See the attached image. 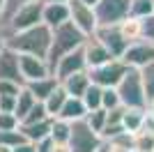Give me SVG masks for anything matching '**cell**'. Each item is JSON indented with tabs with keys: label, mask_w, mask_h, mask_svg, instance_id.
<instances>
[{
	"label": "cell",
	"mask_w": 154,
	"mask_h": 152,
	"mask_svg": "<svg viewBox=\"0 0 154 152\" xmlns=\"http://www.w3.org/2000/svg\"><path fill=\"white\" fill-rule=\"evenodd\" d=\"M83 2H88V5H90V7H94L97 2H99V0H83Z\"/></svg>",
	"instance_id": "7bdbcfd3"
},
{
	"label": "cell",
	"mask_w": 154,
	"mask_h": 152,
	"mask_svg": "<svg viewBox=\"0 0 154 152\" xmlns=\"http://www.w3.org/2000/svg\"><path fill=\"white\" fill-rule=\"evenodd\" d=\"M19 129H21V134H23V138H26V141L37 143V141L51 136V118L39 120V122H21Z\"/></svg>",
	"instance_id": "e0dca14e"
},
{
	"label": "cell",
	"mask_w": 154,
	"mask_h": 152,
	"mask_svg": "<svg viewBox=\"0 0 154 152\" xmlns=\"http://www.w3.org/2000/svg\"><path fill=\"white\" fill-rule=\"evenodd\" d=\"M7 49V35H5V30L0 28V51H5Z\"/></svg>",
	"instance_id": "60d3db41"
},
{
	"label": "cell",
	"mask_w": 154,
	"mask_h": 152,
	"mask_svg": "<svg viewBox=\"0 0 154 152\" xmlns=\"http://www.w3.org/2000/svg\"><path fill=\"white\" fill-rule=\"evenodd\" d=\"M2 9H5V0H0V14H2Z\"/></svg>",
	"instance_id": "f6af8a7d"
},
{
	"label": "cell",
	"mask_w": 154,
	"mask_h": 152,
	"mask_svg": "<svg viewBox=\"0 0 154 152\" xmlns=\"http://www.w3.org/2000/svg\"><path fill=\"white\" fill-rule=\"evenodd\" d=\"M35 101H37V97H35L30 90L23 85V88L19 90V95H16V108H14V113L19 115V120L28 113V111H30L32 106H35Z\"/></svg>",
	"instance_id": "cb8c5ba5"
},
{
	"label": "cell",
	"mask_w": 154,
	"mask_h": 152,
	"mask_svg": "<svg viewBox=\"0 0 154 152\" xmlns=\"http://www.w3.org/2000/svg\"><path fill=\"white\" fill-rule=\"evenodd\" d=\"M67 21H69V2H44L42 23H46L53 30V28H58Z\"/></svg>",
	"instance_id": "9a60e30c"
},
{
	"label": "cell",
	"mask_w": 154,
	"mask_h": 152,
	"mask_svg": "<svg viewBox=\"0 0 154 152\" xmlns=\"http://www.w3.org/2000/svg\"><path fill=\"white\" fill-rule=\"evenodd\" d=\"M7 46L16 53H30V55L46 58L48 49H51V28L46 23H37L28 30L12 32V35H7Z\"/></svg>",
	"instance_id": "6da1fadb"
},
{
	"label": "cell",
	"mask_w": 154,
	"mask_h": 152,
	"mask_svg": "<svg viewBox=\"0 0 154 152\" xmlns=\"http://www.w3.org/2000/svg\"><path fill=\"white\" fill-rule=\"evenodd\" d=\"M143 120H145V108L140 106H124V115H122V127L124 131L136 134L143 129Z\"/></svg>",
	"instance_id": "ffe728a7"
},
{
	"label": "cell",
	"mask_w": 154,
	"mask_h": 152,
	"mask_svg": "<svg viewBox=\"0 0 154 152\" xmlns=\"http://www.w3.org/2000/svg\"><path fill=\"white\" fill-rule=\"evenodd\" d=\"M67 97H69V95H67V90H64L62 85L58 83V88H55L51 95L44 99V106H46V111H48V115H51V118L60 115V111H62V106H64V101H67Z\"/></svg>",
	"instance_id": "7402d4cb"
},
{
	"label": "cell",
	"mask_w": 154,
	"mask_h": 152,
	"mask_svg": "<svg viewBox=\"0 0 154 152\" xmlns=\"http://www.w3.org/2000/svg\"><path fill=\"white\" fill-rule=\"evenodd\" d=\"M53 152H71L69 143H55L53 141Z\"/></svg>",
	"instance_id": "ab89813d"
},
{
	"label": "cell",
	"mask_w": 154,
	"mask_h": 152,
	"mask_svg": "<svg viewBox=\"0 0 154 152\" xmlns=\"http://www.w3.org/2000/svg\"><path fill=\"white\" fill-rule=\"evenodd\" d=\"M92 35L108 49V53L113 58H122L127 46H129V42L122 37V32H120L117 25H97V30L92 32Z\"/></svg>",
	"instance_id": "30bf717a"
},
{
	"label": "cell",
	"mask_w": 154,
	"mask_h": 152,
	"mask_svg": "<svg viewBox=\"0 0 154 152\" xmlns=\"http://www.w3.org/2000/svg\"><path fill=\"white\" fill-rule=\"evenodd\" d=\"M23 2H30V0H5V9H2V14H0V19H5L7 14H12L14 9L19 5H23Z\"/></svg>",
	"instance_id": "74e56055"
},
{
	"label": "cell",
	"mask_w": 154,
	"mask_h": 152,
	"mask_svg": "<svg viewBox=\"0 0 154 152\" xmlns=\"http://www.w3.org/2000/svg\"><path fill=\"white\" fill-rule=\"evenodd\" d=\"M117 92H120V99H122V106H147V97H145V88H143L140 81V71L136 67H129L127 74L122 76V81L115 85Z\"/></svg>",
	"instance_id": "277c9868"
},
{
	"label": "cell",
	"mask_w": 154,
	"mask_h": 152,
	"mask_svg": "<svg viewBox=\"0 0 154 152\" xmlns=\"http://www.w3.org/2000/svg\"><path fill=\"white\" fill-rule=\"evenodd\" d=\"M129 14L138 16V19H145V16L154 14L152 0H129Z\"/></svg>",
	"instance_id": "83f0119b"
},
{
	"label": "cell",
	"mask_w": 154,
	"mask_h": 152,
	"mask_svg": "<svg viewBox=\"0 0 154 152\" xmlns=\"http://www.w3.org/2000/svg\"><path fill=\"white\" fill-rule=\"evenodd\" d=\"M16 95H0V111H12L14 113V108H16Z\"/></svg>",
	"instance_id": "d590c367"
},
{
	"label": "cell",
	"mask_w": 154,
	"mask_h": 152,
	"mask_svg": "<svg viewBox=\"0 0 154 152\" xmlns=\"http://www.w3.org/2000/svg\"><path fill=\"white\" fill-rule=\"evenodd\" d=\"M152 5H154V0H152Z\"/></svg>",
	"instance_id": "7dc6e473"
},
{
	"label": "cell",
	"mask_w": 154,
	"mask_h": 152,
	"mask_svg": "<svg viewBox=\"0 0 154 152\" xmlns=\"http://www.w3.org/2000/svg\"><path fill=\"white\" fill-rule=\"evenodd\" d=\"M117 28H120L122 37L127 39L129 44L136 42V39H143V19H138V16H131V14H129L127 19H122L117 23Z\"/></svg>",
	"instance_id": "44dd1931"
},
{
	"label": "cell",
	"mask_w": 154,
	"mask_h": 152,
	"mask_svg": "<svg viewBox=\"0 0 154 152\" xmlns=\"http://www.w3.org/2000/svg\"><path fill=\"white\" fill-rule=\"evenodd\" d=\"M69 21L76 25L83 35H92L97 30V14L94 7H90L83 0H69Z\"/></svg>",
	"instance_id": "ba28073f"
},
{
	"label": "cell",
	"mask_w": 154,
	"mask_h": 152,
	"mask_svg": "<svg viewBox=\"0 0 154 152\" xmlns=\"http://www.w3.org/2000/svg\"><path fill=\"white\" fill-rule=\"evenodd\" d=\"M9 152H37V147H35V143L32 141H21V143H16L14 147H9Z\"/></svg>",
	"instance_id": "8d00e7d4"
},
{
	"label": "cell",
	"mask_w": 154,
	"mask_h": 152,
	"mask_svg": "<svg viewBox=\"0 0 154 152\" xmlns=\"http://www.w3.org/2000/svg\"><path fill=\"white\" fill-rule=\"evenodd\" d=\"M85 115H88V106L83 104V99L81 97H67L60 115H55V118H64L69 122H76V120H85Z\"/></svg>",
	"instance_id": "d6986e66"
},
{
	"label": "cell",
	"mask_w": 154,
	"mask_h": 152,
	"mask_svg": "<svg viewBox=\"0 0 154 152\" xmlns=\"http://www.w3.org/2000/svg\"><path fill=\"white\" fill-rule=\"evenodd\" d=\"M101 92L103 88L101 85H97V83H90L88 85V90L83 92V104L88 106V111H94V108H101Z\"/></svg>",
	"instance_id": "d4e9b609"
},
{
	"label": "cell",
	"mask_w": 154,
	"mask_h": 152,
	"mask_svg": "<svg viewBox=\"0 0 154 152\" xmlns=\"http://www.w3.org/2000/svg\"><path fill=\"white\" fill-rule=\"evenodd\" d=\"M58 83H60V81L55 78V76L48 74V76H42V78H35V81H28L26 88L30 90L35 97H37V101H44L46 97L53 92V90L58 88Z\"/></svg>",
	"instance_id": "ac0fdd59"
},
{
	"label": "cell",
	"mask_w": 154,
	"mask_h": 152,
	"mask_svg": "<svg viewBox=\"0 0 154 152\" xmlns=\"http://www.w3.org/2000/svg\"><path fill=\"white\" fill-rule=\"evenodd\" d=\"M143 39H149L154 42V14L143 19Z\"/></svg>",
	"instance_id": "e575fe53"
},
{
	"label": "cell",
	"mask_w": 154,
	"mask_h": 152,
	"mask_svg": "<svg viewBox=\"0 0 154 152\" xmlns=\"http://www.w3.org/2000/svg\"><path fill=\"white\" fill-rule=\"evenodd\" d=\"M120 104H122V99H120L117 88H103V92H101V108L110 111V108L120 106Z\"/></svg>",
	"instance_id": "4dcf8cb0"
},
{
	"label": "cell",
	"mask_w": 154,
	"mask_h": 152,
	"mask_svg": "<svg viewBox=\"0 0 154 152\" xmlns=\"http://www.w3.org/2000/svg\"><path fill=\"white\" fill-rule=\"evenodd\" d=\"M42 9H44L42 0L23 2L12 14H7L5 19H0V28L5 30V35H12V32H19V30H28L32 25L42 23Z\"/></svg>",
	"instance_id": "3957f363"
},
{
	"label": "cell",
	"mask_w": 154,
	"mask_h": 152,
	"mask_svg": "<svg viewBox=\"0 0 154 152\" xmlns=\"http://www.w3.org/2000/svg\"><path fill=\"white\" fill-rule=\"evenodd\" d=\"M94 14L99 25H117L129 16V0H99L94 5Z\"/></svg>",
	"instance_id": "52a82bcc"
},
{
	"label": "cell",
	"mask_w": 154,
	"mask_h": 152,
	"mask_svg": "<svg viewBox=\"0 0 154 152\" xmlns=\"http://www.w3.org/2000/svg\"><path fill=\"white\" fill-rule=\"evenodd\" d=\"M0 152H9V147H2V145H0Z\"/></svg>",
	"instance_id": "bcb514c9"
},
{
	"label": "cell",
	"mask_w": 154,
	"mask_h": 152,
	"mask_svg": "<svg viewBox=\"0 0 154 152\" xmlns=\"http://www.w3.org/2000/svg\"><path fill=\"white\" fill-rule=\"evenodd\" d=\"M101 136L92 129L85 120L71 122V136H69V147L71 152H94L101 145Z\"/></svg>",
	"instance_id": "8992f818"
},
{
	"label": "cell",
	"mask_w": 154,
	"mask_h": 152,
	"mask_svg": "<svg viewBox=\"0 0 154 152\" xmlns=\"http://www.w3.org/2000/svg\"><path fill=\"white\" fill-rule=\"evenodd\" d=\"M85 37H88V35H83L71 21L58 25V28H53L51 30V49H48V55H46V62L51 67V74H53L55 62H58L62 55H67V53H71V51H76V49L83 46Z\"/></svg>",
	"instance_id": "7a4b0ae2"
},
{
	"label": "cell",
	"mask_w": 154,
	"mask_h": 152,
	"mask_svg": "<svg viewBox=\"0 0 154 152\" xmlns=\"http://www.w3.org/2000/svg\"><path fill=\"white\" fill-rule=\"evenodd\" d=\"M71 122L64 118H51V138L55 143H69Z\"/></svg>",
	"instance_id": "603a6c76"
},
{
	"label": "cell",
	"mask_w": 154,
	"mask_h": 152,
	"mask_svg": "<svg viewBox=\"0 0 154 152\" xmlns=\"http://www.w3.org/2000/svg\"><path fill=\"white\" fill-rule=\"evenodd\" d=\"M85 122H88V125H90L92 129L99 134L103 127H106V108H94V111H88Z\"/></svg>",
	"instance_id": "f1b7e54d"
},
{
	"label": "cell",
	"mask_w": 154,
	"mask_h": 152,
	"mask_svg": "<svg viewBox=\"0 0 154 152\" xmlns=\"http://www.w3.org/2000/svg\"><path fill=\"white\" fill-rule=\"evenodd\" d=\"M21 120L19 115L12 113V111H0V129H5V131H14V129H19Z\"/></svg>",
	"instance_id": "1f68e13d"
},
{
	"label": "cell",
	"mask_w": 154,
	"mask_h": 152,
	"mask_svg": "<svg viewBox=\"0 0 154 152\" xmlns=\"http://www.w3.org/2000/svg\"><path fill=\"white\" fill-rule=\"evenodd\" d=\"M134 150L136 152H154V134L152 131H140L134 134Z\"/></svg>",
	"instance_id": "484cf974"
},
{
	"label": "cell",
	"mask_w": 154,
	"mask_h": 152,
	"mask_svg": "<svg viewBox=\"0 0 154 152\" xmlns=\"http://www.w3.org/2000/svg\"><path fill=\"white\" fill-rule=\"evenodd\" d=\"M46 118H51V115H48V111H46L44 101H35V106L21 118V122H39V120H46Z\"/></svg>",
	"instance_id": "f546056e"
},
{
	"label": "cell",
	"mask_w": 154,
	"mask_h": 152,
	"mask_svg": "<svg viewBox=\"0 0 154 152\" xmlns=\"http://www.w3.org/2000/svg\"><path fill=\"white\" fill-rule=\"evenodd\" d=\"M83 53H85V62H88V69L90 67H97V65H103V62H108L110 58V53H108V49L99 42V39L94 37V35H88L85 37V42H83Z\"/></svg>",
	"instance_id": "4fadbf2b"
},
{
	"label": "cell",
	"mask_w": 154,
	"mask_h": 152,
	"mask_svg": "<svg viewBox=\"0 0 154 152\" xmlns=\"http://www.w3.org/2000/svg\"><path fill=\"white\" fill-rule=\"evenodd\" d=\"M35 147H37V152H53V138H51V136H46V138L37 141Z\"/></svg>",
	"instance_id": "f35d334b"
},
{
	"label": "cell",
	"mask_w": 154,
	"mask_h": 152,
	"mask_svg": "<svg viewBox=\"0 0 154 152\" xmlns=\"http://www.w3.org/2000/svg\"><path fill=\"white\" fill-rule=\"evenodd\" d=\"M19 69H21V76H23V83L51 74V67L46 62V58L30 55V53H19Z\"/></svg>",
	"instance_id": "8fae6325"
},
{
	"label": "cell",
	"mask_w": 154,
	"mask_h": 152,
	"mask_svg": "<svg viewBox=\"0 0 154 152\" xmlns=\"http://www.w3.org/2000/svg\"><path fill=\"white\" fill-rule=\"evenodd\" d=\"M23 141V134L21 129H14V131H5V129H0V145L2 147H14L16 143Z\"/></svg>",
	"instance_id": "d6a6232c"
},
{
	"label": "cell",
	"mask_w": 154,
	"mask_h": 152,
	"mask_svg": "<svg viewBox=\"0 0 154 152\" xmlns=\"http://www.w3.org/2000/svg\"><path fill=\"white\" fill-rule=\"evenodd\" d=\"M90 83H92L90 74H88V69H83V71H74V74L64 76L62 81H60V85L67 90V95H69V97H83V92L88 90Z\"/></svg>",
	"instance_id": "2e32d148"
},
{
	"label": "cell",
	"mask_w": 154,
	"mask_h": 152,
	"mask_svg": "<svg viewBox=\"0 0 154 152\" xmlns=\"http://www.w3.org/2000/svg\"><path fill=\"white\" fill-rule=\"evenodd\" d=\"M0 78H7V81L26 85L23 76H21V69H19V53L12 51L9 46L5 51H0Z\"/></svg>",
	"instance_id": "5bb4252c"
},
{
	"label": "cell",
	"mask_w": 154,
	"mask_h": 152,
	"mask_svg": "<svg viewBox=\"0 0 154 152\" xmlns=\"http://www.w3.org/2000/svg\"><path fill=\"white\" fill-rule=\"evenodd\" d=\"M122 60L127 62V67H136L140 69L147 62H154V42L149 39H136L127 46Z\"/></svg>",
	"instance_id": "9c48e42d"
},
{
	"label": "cell",
	"mask_w": 154,
	"mask_h": 152,
	"mask_svg": "<svg viewBox=\"0 0 154 152\" xmlns=\"http://www.w3.org/2000/svg\"><path fill=\"white\" fill-rule=\"evenodd\" d=\"M145 111H147V113H152V115H154V97H152V99L147 101V106H145Z\"/></svg>",
	"instance_id": "b9f144b4"
},
{
	"label": "cell",
	"mask_w": 154,
	"mask_h": 152,
	"mask_svg": "<svg viewBox=\"0 0 154 152\" xmlns=\"http://www.w3.org/2000/svg\"><path fill=\"white\" fill-rule=\"evenodd\" d=\"M138 71H140V81H143V88H145V97L149 101L154 97V62H147Z\"/></svg>",
	"instance_id": "4316f807"
},
{
	"label": "cell",
	"mask_w": 154,
	"mask_h": 152,
	"mask_svg": "<svg viewBox=\"0 0 154 152\" xmlns=\"http://www.w3.org/2000/svg\"><path fill=\"white\" fill-rule=\"evenodd\" d=\"M42 2H69V0H42Z\"/></svg>",
	"instance_id": "ee69618b"
},
{
	"label": "cell",
	"mask_w": 154,
	"mask_h": 152,
	"mask_svg": "<svg viewBox=\"0 0 154 152\" xmlns=\"http://www.w3.org/2000/svg\"><path fill=\"white\" fill-rule=\"evenodd\" d=\"M127 62L122 58H110L108 62L97 65V67H90L88 74H90V81L101 85V88H115L117 83L122 81V76L127 74Z\"/></svg>",
	"instance_id": "5b68a950"
},
{
	"label": "cell",
	"mask_w": 154,
	"mask_h": 152,
	"mask_svg": "<svg viewBox=\"0 0 154 152\" xmlns=\"http://www.w3.org/2000/svg\"><path fill=\"white\" fill-rule=\"evenodd\" d=\"M88 69V62H85V53H83V46L76 51H71V53H67V55H62L55 62V67H53V76L58 78V81H62L64 76L74 74V71H83Z\"/></svg>",
	"instance_id": "7c38bea8"
},
{
	"label": "cell",
	"mask_w": 154,
	"mask_h": 152,
	"mask_svg": "<svg viewBox=\"0 0 154 152\" xmlns=\"http://www.w3.org/2000/svg\"><path fill=\"white\" fill-rule=\"evenodd\" d=\"M21 88H23L21 83H14V81H7V78H0V95H16Z\"/></svg>",
	"instance_id": "836d02e7"
}]
</instances>
